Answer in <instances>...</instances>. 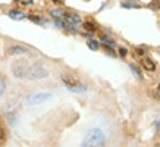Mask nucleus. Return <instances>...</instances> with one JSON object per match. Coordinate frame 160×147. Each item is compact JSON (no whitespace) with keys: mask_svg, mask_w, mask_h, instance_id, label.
Wrapping results in <instances>:
<instances>
[{"mask_svg":"<svg viewBox=\"0 0 160 147\" xmlns=\"http://www.w3.org/2000/svg\"><path fill=\"white\" fill-rule=\"evenodd\" d=\"M106 143V135L100 128H92L87 132V135L82 140V146L85 147H97L103 146Z\"/></svg>","mask_w":160,"mask_h":147,"instance_id":"1","label":"nucleus"},{"mask_svg":"<svg viewBox=\"0 0 160 147\" xmlns=\"http://www.w3.org/2000/svg\"><path fill=\"white\" fill-rule=\"evenodd\" d=\"M60 78H62V81L65 83V85L68 87V90L73 91V93H82V91L87 90V87L79 83V79H78L73 74H62Z\"/></svg>","mask_w":160,"mask_h":147,"instance_id":"2","label":"nucleus"},{"mask_svg":"<svg viewBox=\"0 0 160 147\" xmlns=\"http://www.w3.org/2000/svg\"><path fill=\"white\" fill-rule=\"evenodd\" d=\"M46 77H49V71L40 63H34L31 66H28L27 75H25V78L28 79H41V78H46Z\"/></svg>","mask_w":160,"mask_h":147,"instance_id":"3","label":"nucleus"},{"mask_svg":"<svg viewBox=\"0 0 160 147\" xmlns=\"http://www.w3.org/2000/svg\"><path fill=\"white\" fill-rule=\"evenodd\" d=\"M27 69H28L27 62H24V60H18V62H15L13 66H12V72H13V75L16 77V78H25Z\"/></svg>","mask_w":160,"mask_h":147,"instance_id":"4","label":"nucleus"},{"mask_svg":"<svg viewBox=\"0 0 160 147\" xmlns=\"http://www.w3.org/2000/svg\"><path fill=\"white\" fill-rule=\"evenodd\" d=\"M50 97H52V93H46V91L34 93L28 97V104H38V103H43L46 100H49Z\"/></svg>","mask_w":160,"mask_h":147,"instance_id":"5","label":"nucleus"},{"mask_svg":"<svg viewBox=\"0 0 160 147\" xmlns=\"http://www.w3.org/2000/svg\"><path fill=\"white\" fill-rule=\"evenodd\" d=\"M63 21H65L66 24L72 25V27H77V25H79L81 22H82V19H81V16H79V15L78 13H71V12H66Z\"/></svg>","mask_w":160,"mask_h":147,"instance_id":"6","label":"nucleus"},{"mask_svg":"<svg viewBox=\"0 0 160 147\" xmlns=\"http://www.w3.org/2000/svg\"><path fill=\"white\" fill-rule=\"evenodd\" d=\"M28 52V49L27 47H24V46H19V44H13V46H10L9 49H8V54H24Z\"/></svg>","mask_w":160,"mask_h":147,"instance_id":"7","label":"nucleus"},{"mask_svg":"<svg viewBox=\"0 0 160 147\" xmlns=\"http://www.w3.org/2000/svg\"><path fill=\"white\" fill-rule=\"evenodd\" d=\"M141 66L146 69L147 72H151V71H154L156 69V63L151 60L150 58H142L141 59Z\"/></svg>","mask_w":160,"mask_h":147,"instance_id":"8","label":"nucleus"},{"mask_svg":"<svg viewBox=\"0 0 160 147\" xmlns=\"http://www.w3.org/2000/svg\"><path fill=\"white\" fill-rule=\"evenodd\" d=\"M8 16H9L10 19H13V21H22V19H25V18H27V15H25L24 12L18 10V9L10 10L9 13H8Z\"/></svg>","mask_w":160,"mask_h":147,"instance_id":"9","label":"nucleus"},{"mask_svg":"<svg viewBox=\"0 0 160 147\" xmlns=\"http://www.w3.org/2000/svg\"><path fill=\"white\" fill-rule=\"evenodd\" d=\"M50 15L53 16L54 19H62L65 18V15H66V10L65 9H52L50 10Z\"/></svg>","mask_w":160,"mask_h":147,"instance_id":"10","label":"nucleus"},{"mask_svg":"<svg viewBox=\"0 0 160 147\" xmlns=\"http://www.w3.org/2000/svg\"><path fill=\"white\" fill-rule=\"evenodd\" d=\"M84 28L87 29L88 33H96L98 27H97L96 24H94L92 21H87V22H84Z\"/></svg>","mask_w":160,"mask_h":147,"instance_id":"11","label":"nucleus"},{"mask_svg":"<svg viewBox=\"0 0 160 147\" xmlns=\"http://www.w3.org/2000/svg\"><path fill=\"white\" fill-rule=\"evenodd\" d=\"M129 68H131V71H132V74L135 75L138 79H142V74H141V71H140V68L138 66H135L134 63H129Z\"/></svg>","mask_w":160,"mask_h":147,"instance_id":"12","label":"nucleus"},{"mask_svg":"<svg viewBox=\"0 0 160 147\" xmlns=\"http://www.w3.org/2000/svg\"><path fill=\"white\" fill-rule=\"evenodd\" d=\"M87 46L91 50H98V49H100V44H98L96 40H88V41H87Z\"/></svg>","mask_w":160,"mask_h":147,"instance_id":"13","label":"nucleus"},{"mask_svg":"<svg viewBox=\"0 0 160 147\" xmlns=\"http://www.w3.org/2000/svg\"><path fill=\"white\" fill-rule=\"evenodd\" d=\"M100 40H102L104 44H107V46H110V47H115V41L112 38H109V37H106V35H100Z\"/></svg>","mask_w":160,"mask_h":147,"instance_id":"14","label":"nucleus"},{"mask_svg":"<svg viewBox=\"0 0 160 147\" xmlns=\"http://www.w3.org/2000/svg\"><path fill=\"white\" fill-rule=\"evenodd\" d=\"M5 141H6V129H5V127L0 124V146Z\"/></svg>","mask_w":160,"mask_h":147,"instance_id":"15","label":"nucleus"},{"mask_svg":"<svg viewBox=\"0 0 160 147\" xmlns=\"http://www.w3.org/2000/svg\"><path fill=\"white\" fill-rule=\"evenodd\" d=\"M5 88H6V79H5V77L0 74V96L5 93Z\"/></svg>","mask_w":160,"mask_h":147,"instance_id":"16","label":"nucleus"},{"mask_svg":"<svg viewBox=\"0 0 160 147\" xmlns=\"http://www.w3.org/2000/svg\"><path fill=\"white\" fill-rule=\"evenodd\" d=\"M121 6L125 8V9H138V8H140L138 5H132V3H128V2H123Z\"/></svg>","mask_w":160,"mask_h":147,"instance_id":"17","label":"nucleus"},{"mask_svg":"<svg viewBox=\"0 0 160 147\" xmlns=\"http://www.w3.org/2000/svg\"><path fill=\"white\" fill-rule=\"evenodd\" d=\"M148 8H151V9H160V0H151L150 5H148Z\"/></svg>","mask_w":160,"mask_h":147,"instance_id":"18","label":"nucleus"},{"mask_svg":"<svg viewBox=\"0 0 160 147\" xmlns=\"http://www.w3.org/2000/svg\"><path fill=\"white\" fill-rule=\"evenodd\" d=\"M28 18H29L31 21H32V22H37V24H43L41 18H38L37 15H28Z\"/></svg>","mask_w":160,"mask_h":147,"instance_id":"19","label":"nucleus"},{"mask_svg":"<svg viewBox=\"0 0 160 147\" xmlns=\"http://www.w3.org/2000/svg\"><path fill=\"white\" fill-rule=\"evenodd\" d=\"M134 54H137V56H144V54H146V50L142 49V47H137V49H134Z\"/></svg>","mask_w":160,"mask_h":147,"instance_id":"20","label":"nucleus"},{"mask_svg":"<svg viewBox=\"0 0 160 147\" xmlns=\"http://www.w3.org/2000/svg\"><path fill=\"white\" fill-rule=\"evenodd\" d=\"M126 54H128V49H125V47H121V49H119V56H121V58H125Z\"/></svg>","mask_w":160,"mask_h":147,"instance_id":"21","label":"nucleus"},{"mask_svg":"<svg viewBox=\"0 0 160 147\" xmlns=\"http://www.w3.org/2000/svg\"><path fill=\"white\" fill-rule=\"evenodd\" d=\"M154 99H156V100H160V83H159V85H157V88H156Z\"/></svg>","mask_w":160,"mask_h":147,"instance_id":"22","label":"nucleus"},{"mask_svg":"<svg viewBox=\"0 0 160 147\" xmlns=\"http://www.w3.org/2000/svg\"><path fill=\"white\" fill-rule=\"evenodd\" d=\"M157 131L160 132V119H159V121H157Z\"/></svg>","mask_w":160,"mask_h":147,"instance_id":"23","label":"nucleus"},{"mask_svg":"<svg viewBox=\"0 0 160 147\" xmlns=\"http://www.w3.org/2000/svg\"><path fill=\"white\" fill-rule=\"evenodd\" d=\"M54 3H59V2H62V0H53Z\"/></svg>","mask_w":160,"mask_h":147,"instance_id":"24","label":"nucleus"}]
</instances>
